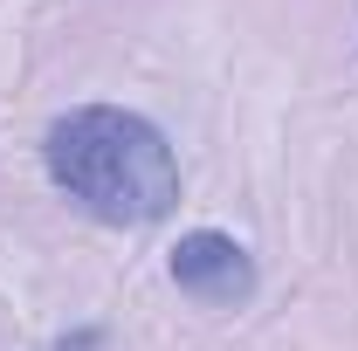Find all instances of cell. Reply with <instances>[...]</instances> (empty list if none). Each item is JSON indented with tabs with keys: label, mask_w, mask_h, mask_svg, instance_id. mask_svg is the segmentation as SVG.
I'll use <instances>...</instances> for the list:
<instances>
[{
	"label": "cell",
	"mask_w": 358,
	"mask_h": 351,
	"mask_svg": "<svg viewBox=\"0 0 358 351\" xmlns=\"http://www.w3.org/2000/svg\"><path fill=\"white\" fill-rule=\"evenodd\" d=\"M166 275H173L193 303H207V310L255 303V282H262V275H255V255H248L234 234H221V227H193V234H179L173 255H166Z\"/></svg>",
	"instance_id": "7a4b0ae2"
},
{
	"label": "cell",
	"mask_w": 358,
	"mask_h": 351,
	"mask_svg": "<svg viewBox=\"0 0 358 351\" xmlns=\"http://www.w3.org/2000/svg\"><path fill=\"white\" fill-rule=\"evenodd\" d=\"M55 351H96V331H83L76 345H55Z\"/></svg>",
	"instance_id": "3957f363"
},
{
	"label": "cell",
	"mask_w": 358,
	"mask_h": 351,
	"mask_svg": "<svg viewBox=\"0 0 358 351\" xmlns=\"http://www.w3.org/2000/svg\"><path fill=\"white\" fill-rule=\"evenodd\" d=\"M55 193H69L103 227H152L179 207V159L152 117L124 103H83L42 138Z\"/></svg>",
	"instance_id": "6da1fadb"
}]
</instances>
